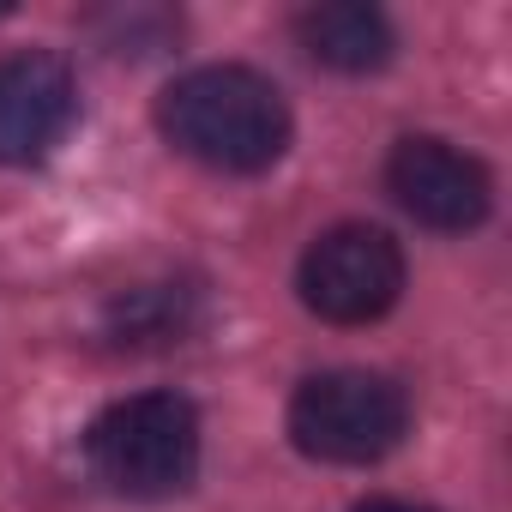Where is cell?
<instances>
[{"mask_svg": "<svg viewBox=\"0 0 512 512\" xmlns=\"http://www.w3.org/2000/svg\"><path fill=\"white\" fill-rule=\"evenodd\" d=\"M386 187L422 229H440V235L476 229L494 205L488 169L470 151H458L446 139H428V133L398 139V151L386 157Z\"/></svg>", "mask_w": 512, "mask_h": 512, "instance_id": "obj_5", "label": "cell"}, {"mask_svg": "<svg viewBox=\"0 0 512 512\" xmlns=\"http://www.w3.org/2000/svg\"><path fill=\"white\" fill-rule=\"evenodd\" d=\"M302 49L332 67V73H380L392 61V25L380 7H356V0H338V7H308L296 19Z\"/></svg>", "mask_w": 512, "mask_h": 512, "instance_id": "obj_7", "label": "cell"}, {"mask_svg": "<svg viewBox=\"0 0 512 512\" xmlns=\"http://www.w3.org/2000/svg\"><path fill=\"white\" fill-rule=\"evenodd\" d=\"M410 434V392L392 374L332 368L296 386L290 440L320 464H380Z\"/></svg>", "mask_w": 512, "mask_h": 512, "instance_id": "obj_3", "label": "cell"}, {"mask_svg": "<svg viewBox=\"0 0 512 512\" xmlns=\"http://www.w3.org/2000/svg\"><path fill=\"white\" fill-rule=\"evenodd\" d=\"M85 464L121 500H175L199 476V410L181 392H133L91 422Z\"/></svg>", "mask_w": 512, "mask_h": 512, "instance_id": "obj_2", "label": "cell"}, {"mask_svg": "<svg viewBox=\"0 0 512 512\" xmlns=\"http://www.w3.org/2000/svg\"><path fill=\"white\" fill-rule=\"evenodd\" d=\"M356 512H434V506H416V500H368Z\"/></svg>", "mask_w": 512, "mask_h": 512, "instance_id": "obj_8", "label": "cell"}, {"mask_svg": "<svg viewBox=\"0 0 512 512\" xmlns=\"http://www.w3.org/2000/svg\"><path fill=\"white\" fill-rule=\"evenodd\" d=\"M79 115V91L67 61L43 49L0 55V163H43Z\"/></svg>", "mask_w": 512, "mask_h": 512, "instance_id": "obj_6", "label": "cell"}, {"mask_svg": "<svg viewBox=\"0 0 512 512\" xmlns=\"http://www.w3.org/2000/svg\"><path fill=\"white\" fill-rule=\"evenodd\" d=\"M157 127L181 157L223 169V175H260L296 139V115H290L284 91L253 67L181 73L157 97Z\"/></svg>", "mask_w": 512, "mask_h": 512, "instance_id": "obj_1", "label": "cell"}, {"mask_svg": "<svg viewBox=\"0 0 512 512\" xmlns=\"http://www.w3.org/2000/svg\"><path fill=\"white\" fill-rule=\"evenodd\" d=\"M296 290L326 326H374L404 296V247L374 223H338L302 253Z\"/></svg>", "mask_w": 512, "mask_h": 512, "instance_id": "obj_4", "label": "cell"}]
</instances>
